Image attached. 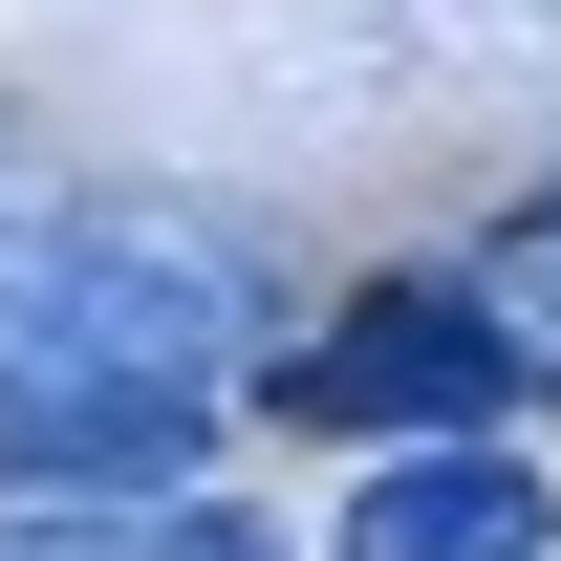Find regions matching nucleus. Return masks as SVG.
<instances>
[{
	"instance_id": "1",
	"label": "nucleus",
	"mask_w": 561,
	"mask_h": 561,
	"mask_svg": "<svg viewBox=\"0 0 561 561\" xmlns=\"http://www.w3.org/2000/svg\"><path fill=\"white\" fill-rule=\"evenodd\" d=\"M238 324H260V280L216 216H151V195L0 216V476L22 496H195L216 411L260 367Z\"/></svg>"
},
{
	"instance_id": "4",
	"label": "nucleus",
	"mask_w": 561,
	"mask_h": 561,
	"mask_svg": "<svg viewBox=\"0 0 561 561\" xmlns=\"http://www.w3.org/2000/svg\"><path fill=\"white\" fill-rule=\"evenodd\" d=\"M454 302H476L496 389H540V411H561V173H540V195H518V216L476 238V280H454Z\"/></svg>"
},
{
	"instance_id": "3",
	"label": "nucleus",
	"mask_w": 561,
	"mask_h": 561,
	"mask_svg": "<svg viewBox=\"0 0 561 561\" xmlns=\"http://www.w3.org/2000/svg\"><path fill=\"white\" fill-rule=\"evenodd\" d=\"M540 454H496V432H432V454H389V476L346 496V561H540Z\"/></svg>"
},
{
	"instance_id": "2",
	"label": "nucleus",
	"mask_w": 561,
	"mask_h": 561,
	"mask_svg": "<svg viewBox=\"0 0 561 561\" xmlns=\"http://www.w3.org/2000/svg\"><path fill=\"white\" fill-rule=\"evenodd\" d=\"M280 432H389V454H432V432H496V346H476V302L454 280H367L324 346H280L238 367Z\"/></svg>"
},
{
	"instance_id": "5",
	"label": "nucleus",
	"mask_w": 561,
	"mask_h": 561,
	"mask_svg": "<svg viewBox=\"0 0 561 561\" xmlns=\"http://www.w3.org/2000/svg\"><path fill=\"white\" fill-rule=\"evenodd\" d=\"M0 561H280L238 496H66L44 540H0Z\"/></svg>"
}]
</instances>
